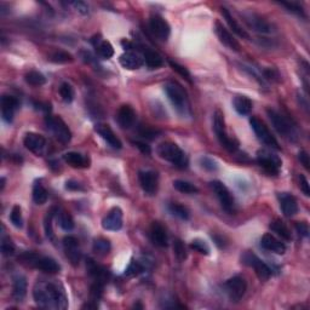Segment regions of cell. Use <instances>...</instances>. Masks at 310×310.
Here are the masks:
<instances>
[{
    "label": "cell",
    "instance_id": "1",
    "mask_svg": "<svg viewBox=\"0 0 310 310\" xmlns=\"http://www.w3.org/2000/svg\"><path fill=\"white\" fill-rule=\"evenodd\" d=\"M33 297L44 308L66 309L68 306L65 290L55 282H38L33 290Z\"/></svg>",
    "mask_w": 310,
    "mask_h": 310
},
{
    "label": "cell",
    "instance_id": "2",
    "mask_svg": "<svg viewBox=\"0 0 310 310\" xmlns=\"http://www.w3.org/2000/svg\"><path fill=\"white\" fill-rule=\"evenodd\" d=\"M165 92L176 111L186 116L189 111V101L186 90L177 81H167L165 84Z\"/></svg>",
    "mask_w": 310,
    "mask_h": 310
},
{
    "label": "cell",
    "instance_id": "3",
    "mask_svg": "<svg viewBox=\"0 0 310 310\" xmlns=\"http://www.w3.org/2000/svg\"><path fill=\"white\" fill-rule=\"evenodd\" d=\"M156 153L161 159L166 160V161L171 162L175 166L181 168L188 166V159H187L186 154H184V152L176 143L165 142L159 144Z\"/></svg>",
    "mask_w": 310,
    "mask_h": 310
},
{
    "label": "cell",
    "instance_id": "4",
    "mask_svg": "<svg viewBox=\"0 0 310 310\" xmlns=\"http://www.w3.org/2000/svg\"><path fill=\"white\" fill-rule=\"evenodd\" d=\"M267 114H268L272 127L277 131L279 135H281L282 137L286 138V140L292 141V142H295V141L297 140L298 138L297 130H296V127L293 126L292 122H291L287 117H285L282 114L277 113L274 109H268V111H267Z\"/></svg>",
    "mask_w": 310,
    "mask_h": 310
},
{
    "label": "cell",
    "instance_id": "5",
    "mask_svg": "<svg viewBox=\"0 0 310 310\" xmlns=\"http://www.w3.org/2000/svg\"><path fill=\"white\" fill-rule=\"evenodd\" d=\"M213 130H215L216 136H217L218 141L227 151L234 153L239 148V143L235 141L234 138H231L227 133L226 130V122H224V116L221 111H216L215 116H213Z\"/></svg>",
    "mask_w": 310,
    "mask_h": 310
},
{
    "label": "cell",
    "instance_id": "6",
    "mask_svg": "<svg viewBox=\"0 0 310 310\" xmlns=\"http://www.w3.org/2000/svg\"><path fill=\"white\" fill-rule=\"evenodd\" d=\"M257 161L259 166L263 168L267 173L269 175H279L280 168H281V159L277 156L276 154L271 153V152L266 151H259L257 153Z\"/></svg>",
    "mask_w": 310,
    "mask_h": 310
},
{
    "label": "cell",
    "instance_id": "7",
    "mask_svg": "<svg viewBox=\"0 0 310 310\" xmlns=\"http://www.w3.org/2000/svg\"><path fill=\"white\" fill-rule=\"evenodd\" d=\"M250 124L251 126H252L253 131H255L256 136H257L262 142L266 144V146L271 147V148L277 149V151H279L280 146L279 143H277L276 138L272 136V133L269 131L268 126H267L261 119H258L257 116H252L250 119Z\"/></svg>",
    "mask_w": 310,
    "mask_h": 310
},
{
    "label": "cell",
    "instance_id": "8",
    "mask_svg": "<svg viewBox=\"0 0 310 310\" xmlns=\"http://www.w3.org/2000/svg\"><path fill=\"white\" fill-rule=\"evenodd\" d=\"M45 121H46L47 127L51 130L55 137L61 143H68L72 140L71 130H69L66 122L60 116H47Z\"/></svg>",
    "mask_w": 310,
    "mask_h": 310
},
{
    "label": "cell",
    "instance_id": "9",
    "mask_svg": "<svg viewBox=\"0 0 310 310\" xmlns=\"http://www.w3.org/2000/svg\"><path fill=\"white\" fill-rule=\"evenodd\" d=\"M241 262L245 266H248L255 269L256 274H257V276L261 280H268L271 276V269L262 259H259L257 256L253 255L252 252H245L241 256Z\"/></svg>",
    "mask_w": 310,
    "mask_h": 310
},
{
    "label": "cell",
    "instance_id": "10",
    "mask_svg": "<svg viewBox=\"0 0 310 310\" xmlns=\"http://www.w3.org/2000/svg\"><path fill=\"white\" fill-rule=\"evenodd\" d=\"M211 188L215 192V194L217 195L218 200H220L222 207L224 211H227L228 213H232L235 210V202L234 197L232 196L229 189L224 186L223 183L220 181H212L210 183Z\"/></svg>",
    "mask_w": 310,
    "mask_h": 310
},
{
    "label": "cell",
    "instance_id": "11",
    "mask_svg": "<svg viewBox=\"0 0 310 310\" xmlns=\"http://www.w3.org/2000/svg\"><path fill=\"white\" fill-rule=\"evenodd\" d=\"M226 290L231 301L236 303V302L241 301V298L245 296L247 284H246L244 277L236 275V276H232V279H229L226 282Z\"/></svg>",
    "mask_w": 310,
    "mask_h": 310
},
{
    "label": "cell",
    "instance_id": "12",
    "mask_svg": "<svg viewBox=\"0 0 310 310\" xmlns=\"http://www.w3.org/2000/svg\"><path fill=\"white\" fill-rule=\"evenodd\" d=\"M149 28L151 32L156 37L157 39L162 40V41H166L170 37L171 28L170 25L166 22V20L161 17L159 15H153L149 20Z\"/></svg>",
    "mask_w": 310,
    "mask_h": 310
},
{
    "label": "cell",
    "instance_id": "13",
    "mask_svg": "<svg viewBox=\"0 0 310 310\" xmlns=\"http://www.w3.org/2000/svg\"><path fill=\"white\" fill-rule=\"evenodd\" d=\"M63 246H65L67 258L71 261V263L73 266H78L80 259H81V251H80L79 240L76 236L68 235V236H66L63 239Z\"/></svg>",
    "mask_w": 310,
    "mask_h": 310
},
{
    "label": "cell",
    "instance_id": "14",
    "mask_svg": "<svg viewBox=\"0 0 310 310\" xmlns=\"http://www.w3.org/2000/svg\"><path fill=\"white\" fill-rule=\"evenodd\" d=\"M215 32H216V36L218 37V39H220V41L222 42V44L226 45L228 49L232 50V51L240 52L241 46H240L239 41L232 37V34L231 33V32H229L223 25H222L221 22H216Z\"/></svg>",
    "mask_w": 310,
    "mask_h": 310
},
{
    "label": "cell",
    "instance_id": "15",
    "mask_svg": "<svg viewBox=\"0 0 310 310\" xmlns=\"http://www.w3.org/2000/svg\"><path fill=\"white\" fill-rule=\"evenodd\" d=\"M140 178L141 187L147 194L154 195L157 191V186H159V176L154 171H142L138 175Z\"/></svg>",
    "mask_w": 310,
    "mask_h": 310
},
{
    "label": "cell",
    "instance_id": "16",
    "mask_svg": "<svg viewBox=\"0 0 310 310\" xmlns=\"http://www.w3.org/2000/svg\"><path fill=\"white\" fill-rule=\"evenodd\" d=\"M102 227L106 231L116 232L122 228V211L120 207H113L103 218Z\"/></svg>",
    "mask_w": 310,
    "mask_h": 310
},
{
    "label": "cell",
    "instance_id": "17",
    "mask_svg": "<svg viewBox=\"0 0 310 310\" xmlns=\"http://www.w3.org/2000/svg\"><path fill=\"white\" fill-rule=\"evenodd\" d=\"M23 144L28 151H31L32 153L40 155L44 152L45 146H46V140H45L44 136L39 135V133L29 132L25 136V140H23Z\"/></svg>",
    "mask_w": 310,
    "mask_h": 310
},
{
    "label": "cell",
    "instance_id": "18",
    "mask_svg": "<svg viewBox=\"0 0 310 310\" xmlns=\"http://www.w3.org/2000/svg\"><path fill=\"white\" fill-rule=\"evenodd\" d=\"M95 131L106 141L112 148L114 149H121L122 143L119 138L116 137V135L114 133V131L109 127V125L106 124H97L95 126Z\"/></svg>",
    "mask_w": 310,
    "mask_h": 310
},
{
    "label": "cell",
    "instance_id": "19",
    "mask_svg": "<svg viewBox=\"0 0 310 310\" xmlns=\"http://www.w3.org/2000/svg\"><path fill=\"white\" fill-rule=\"evenodd\" d=\"M119 62L125 69H129V71H136V69H140L141 67L143 66L144 61H143L142 56H141L138 52L126 51L120 56Z\"/></svg>",
    "mask_w": 310,
    "mask_h": 310
},
{
    "label": "cell",
    "instance_id": "20",
    "mask_svg": "<svg viewBox=\"0 0 310 310\" xmlns=\"http://www.w3.org/2000/svg\"><path fill=\"white\" fill-rule=\"evenodd\" d=\"M116 120L117 124L122 129H130L131 126H133L136 120V113L132 107L129 106V104H124V106L120 107L116 114Z\"/></svg>",
    "mask_w": 310,
    "mask_h": 310
},
{
    "label": "cell",
    "instance_id": "21",
    "mask_svg": "<svg viewBox=\"0 0 310 310\" xmlns=\"http://www.w3.org/2000/svg\"><path fill=\"white\" fill-rule=\"evenodd\" d=\"M149 236L152 242L159 247H166L167 246V232L162 224L159 222H153L149 229Z\"/></svg>",
    "mask_w": 310,
    "mask_h": 310
},
{
    "label": "cell",
    "instance_id": "22",
    "mask_svg": "<svg viewBox=\"0 0 310 310\" xmlns=\"http://www.w3.org/2000/svg\"><path fill=\"white\" fill-rule=\"evenodd\" d=\"M20 106V102L13 96L4 95L1 97V116L2 119L6 122H11L13 119V114H15L16 109Z\"/></svg>",
    "mask_w": 310,
    "mask_h": 310
},
{
    "label": "cell",
    "instance_id": "23",
    "mask_svg": "<svg viewBox=\"0 0 310 310\" xmlns=\"http://www.w3.org/2000/svg\"><path fill=\"white\" fill-rule=\"evenodd\" d=\"M280 207H281L282 213L286 217H293L298 212V204L297 200L293 195L288 193L279 194Z\"/></svg>",
    "mask_w": 310,
    "mask_h": 310
},
{
    "label": "cell",
    "instance_id": "24",
    "mask_svg": "<svg viewBox=\"0 0 310 310\" xmlns=\"http://www.w3.org/2000/svg\"><path fill=\"white\" fill-rule=\"evenodd\" d=\"M245 21L247 22V25L253 29V31L258 32V33H271L272 28L271 23L267 22L264 18H262L261 16L256 15V13H248L245 15Z\"/></svg>",
    "mask_w": 310,
    "mask_h": 310
},
{
    "label": "cell",
    "instance_id": "25",
    "mask_svg": "<svg viewBox=\"0 0 310 310\" xmlns=\"http://www.w3.org/2000/svg\"><path fill=\"white\" fill-rule=\"evenodd\" d=\"M261 245L264 250L277 253V255H284V253L286 252V246L284 242L277 240L276 237L272 236V235L269 234V232H267V234H264L263 236H262Z\"/></svg>",
    "mask_w": 310,
    "mask_h": 310
},
{
    "label": "cell",
    "instance_id": "26",
    "mask_svg": "<svg viewBox=\"0 0 310 310\" xmlns=\"http://www.w3.org/2000/svg\"><path fill=\"white\" fill-rule=\"evenodd\" d=\"M27 279L23 275H15L12 279V297L16 302H22L27 295Z\"/></svg>",
    "mask_w": 310,
    "mask_h": 310
},
{
    "label": "cell",
    "instance_id": "27",
    "mask_svg": "<svg viewBox=\"0 0 310 310\" xmlns=\"http://www.w3.org/2000/svg\"><path fill=\"white\" fill-rule=\"evenodd\" d=\"M86 268L89 274L95 279V281H100L106 284L109 280V271L107 269H104L103 267L96 264V262L92 261V259H87Z\"/></svg>",
    "mask_w": 310,
    "mask_h": 310
},
{
    "label": "cell",
    "instance_id": "28",
    "mask_svg": "<svg viewBox=\"0 0 310 310\" xmlns=\"http://www.w3.org/2000/svg\"><path fill=\"white\" fill-rule=\"evenodd\" d=\"M142 53L144 63H146L147 67H149L151 69H156L164 66V60H162V57L156 51H154V50L149 49V47H143Z\"/></svg>",
    "mask_w": 310,
    "mask_h": 310
},
{
    "label": "cell",
    "instance_id": "29",
    "mask_svg": "<svg viewBox=\"0 0 310 310\" xmlns=\"http://www.w3.org/2000/svg\"><path fill=\"white\" fill-rule=\"evenodd\" d=\"M232 104H234V108L240 116H248L252 111V101L250 100L246 96H236L232 101Z\"/></svg>",
    "mask_w": 310,
    "mask_h": 310
},
{
    "label": "cell",
    "instance_id": "30",
    "mask_svg": "<svg viewBox=\"0 0 310 310\" xmlns=\"http://www.w3.org/2000/svg\"><path fill=\"white\" fill-rule=\"evenodd\" d=\"M63 159H65V161L69 165V166L74 168H85L89 166V162H87L86 157H84L81 154L77 153V152H69V153H66Z\"/></svg>",
    "mask_w": 310,
    "mask_h": 310
},
{
    "label": "cell",
    "instance_id": "31",
    "mask_svg": "<svg viewBox=\"0 0 310 310\" xmlns=\"http://www.w3.org/2000/svg\"><path fill=\"white\" fill-rule=\"evenodd\" d=\"M222 13H223V16H224V18H226L227 23H228L229 27H231L232 31L234 32V33H236L237 36L241 37V38H244V39L250 38V37H248V34L246 33L245 29L242 28V27L236 22V20H235L234 17H232V13L229 12L228 9H226V7H222Z\"/></svg>",
    "mask_w": 310,
    "mask_h": 310
},
{
    "label": "cell",
    "instance_id": "32",
    "mask_svg": "<svg viewBox=\"0 0 310 310\" xmlns=\"http://www.w3.org/2000/svg\"><path fill=\"white\" fill-rule=\"evenodd\" d=\"M269 228H271L274 232H276L281 239L286 240V241H290V240L292 239L290 229L287 228V226H286L282 221H280V220L272 221L271 223V226H269Z\"/></svg>",
    "mask_w": 310,
    "mask_h": 310
},
{
    "label": "cell",
    "instance_id": "33",
    "mask_svg": "<svg viewBox=\"0 0 310 310\" xmlns=\"http://www.w3.org/2000/svg\"><path fill=\"white\" fill-rule=\"evenodd\" d=\"M33 201L37 205H44L47 201V197H49V193L45 189V187L40 183H36L33 187Z\"/></svg>",
    "mask_w": 310,
    "mask_h": 310
},
{
    "label": "cell",
    "instance_id": "34",
    "mask_svg": "<svg viewBox=\"0 0 310 310\" xmlns=\"http://www.w3.org/2000/svg\"><path fill=\"white\" fill-rule=\"evenodd\" d=\"M96 50H97L98 55L104 58V60H109V58H112L114 56L113 45L109 41H107V40H102V41L98 42L96 45Z\"/></svg>",
    "mask_w": 310,
    "mask_h": 310
},
{
    "label": "cell",
    "instance_id": "35",
    "mask_svg": "<svg viewBox=\"0 0 310 310\" xmlns=\"http://www.w3.org/2000/svg\"><path fill=\"white\" fill-rule=\"evenodd\" d=\"M173 187H175L176 191L181 192V193H184V194H195L199 192V189H197L196 186H194V184L191 183V182H187L183 180H177L173 182Z\"/></svg>",
    "mask_w": 310,
    "mask_h": 310
},
{
    "label": "cell",
    "instance_id": "36",
    "mask_svg": "<svg viewBox=\"0 0 310 310\" xmlns=\"http://www.w3.org/2000/svg\"><path fill=\"white\" fill-rule=\"evenodd\" d=\"M58 223H60V227L66 232H71L74 229V220L72 217V215L67 211L62 210L58 215Z\"/></svg>",
    "mask_w": 310,
    "mask_h": 310
},
{
    "label": "cell",
    "instance_id": "37",
    "mask_svg": "<svg viewBox=\"0 0 310 310\" xmlns=\"http://www.w3.org/2000/svg\"><path fill=\"white\" fill-rule=\"evenodd\" d=\"M25 79L27 84L32 85V86H41V85H44L46 82V78L44 77V74L37 71H32L29 73H27Z\"/></svg>",
    "mask_w": 310,
    "mask_h": 310
},
{
    "label": "cell",
    "instance_id": "38",
    "mask_svg": "<svg viewBox=\"0 0 310 310\" xmlns=\"http://www.w3.org/2000/svg\"><path fill=\"white\" fill-rule=\"evenodd\" d=\"M111 248H112L111 242H109V240L104 239V237H98V239H96L95 241H93V251H95L97 255L101 256L107 255V253H109Z\"/></svg>",
    "mask_w": 310,
    "mask_h": 310
},
{
    "label": "cell",
    "instance_id": "39",
    "mask_svg": "<svg viewBox=\"0 0 310 310\" xmlns=\"http://www.w3.org/2000/svg\"><path fill=\"white\" fill-rule=\"evenodd\" d=\"M60 96L62 98L63 102L66 103H71L72 101L74 100V96H76V92H74L73 86L68 82H62L60 86Z\"/></svg>",
    "mask_w": 310,
    "mask_h": 310
},
{
    "label": "cell",
    "instance_id": "40",
    "mask_svg": "<svg viewBox=\"0 0 310 310\" xmlns=\"http://www.w3.org/2000/svg\"><path fill=\"white\" fill-rule=\"evenodd\" d=\"M50 61L53 63H60V65H65V63L73 62V56L67 51H56L50 56Z\"/></svg>",
    "mask_w": 310,
    "mask_h": 310
},
{
    "label": "cell",
    "instance_id": "41",
    "mask_svg": "<svg viewBox=\"0 0 310 310\" xmlns=\"http://www.w3.org/2000/svg\"><path fill=\"white\" fill-rule=\"evenodd\" d=\"M168 210H170V212L172 213L173 216L181 218V220H184V221L189 220V211L180 204L173 202V204H171L170 206H168Z\"/></svg>",
    "mask_w": 310,
    "mask_h": 310
},
{
    "label": "cell",
    "instance_id": "42",
    "mask_svg": "<svg viewBox=\"0 0 310 310\" xmlns=\"http://www.w3.org/2000/svg\"><path fill=\"white\" fill-rule=\"evenodd\" d=\"M10 221L16 228H22L23 226V218H22V210L18 205H15L12 207L11 213H10Z\"/></svg>",
    "mask_w": 310,
    "mask_h": 310
},
{
    "label": "cell",
    "instance_id": "43",
    "mask_svg": "<svg viewBox=\"0 0 310 310\" xmlns=\"http://www.w3.org/2000/svg\"><path fill=\"white\" fill-rule=\"evenodd\" d=\"M16 246L9 236H2L1 239V253L5 257H10L15 253Z\"/></svg>",
    "mask_w": 310,
    "mask_h": 310
},
{
    "label": "cell",
    "instance_id": "44",
    "mask_svg": "<svg viewBox=\"0 0 310 310\" xmlns=\"http://www.w3.org/2000/svg\"><path fill=\"white\" fill-rule=\"evenodd\" d=\"M143 271H144V267L142 266V264H141L140 262L132 259V261L129 263V266H127L126 271H125V275L130 277L137 276V275H140L141 272H143Z\"/></svg>",
    "mask_w": 310,
    "mask_h": 310
},
{
    "label": "cell",
    "instance_id": "45",
    "mask_svg": "<svg viewBox=\"0 0 310 310\" xmlns=\"http://www.w3.org/2000/svg\"><path fill=\"white\" fill-rule=\"evenodd\" d=\"M173 252H175L176 258L180 262H183L187 258L186 246H184V244L180 239H176L175 242H173Z\"/></svg>",
    "mask_w": 310,
    "mask_h": 310
},
{
    "label": "cell",
    "instance_id": "46",
    "mask_svg": "<svg viewBox=\"0 0 310 310\" xmlns=\"http://www.w3.org/2000/svg\"><path fill=\"white\" fill-rule=\"evenodd\" d=\"M191 248H193V250L196 251V252L201 253V255L207 256L208 253H210V247H208V245L206 244V242L201 239H194L193 241L191 242Z\"/></svg>",
    "mask_w": 310,
    "mask_h": 310
},
{
    "label": "cell",
    "instance_id": "47",
    "mask_svg": "<svg viewBox=\"0 0 310 310\" xmlns=\"http://www.w3.org/2000/svg\"><path fill=\"white\" fill-rule=\"evenodd\" d=\"M103 286H104L103 282H100V281H95V284L91 286V288H90L91 301L92 302L100 301L103 295Z\"/></svg>",
    "mask_w": 310,
    "mask_h": 310
},
{
    "label": "cell",
    "instance_id": "48",
    "mask_svg": "<svg viewBox=\"0 0 310 310\" xmlns=\"http://www.w3.org/2000/svg\"><path fill=\"white\" fill-rule=\"evenodd\" d=\"M53 216H55V208H52L51 211H49L46 215V218H45V232H46V236L49 237L50 240L55 239V236H53V231H52Z\"/></svg>",
    "mask_w": 310,
    "mask_h": 310
},
{
    "label": "cell",
    "instance_id": "49",
    "mask_svg": "<svg viewBox=\"0 0 310 310\" xmlns=\"http://www.w3.org/2000/svg\"><path fill=\"white\" fill-rule=\"evenodd\" d=\"M170 66H171V68H172L173 71H175V72H177V73L180 74L181 77H183L184 79L188 80L189 82H192V77H191V73H189L188 69H187L186 67H183V66L178 65L177 62H173V61H170Z\"/></svg>",
    "mask_w": 310,
    "mask_h": 310
},
{
    "label": "cell",
    "instance_id": "50",
    "mask_svg": "<svg viewBox=\"0 0 310 310\" xmlns=\"http://www.w3.org/2000/svg\"><path fill=\"white\" fill-rule=\"evenodd\" d=\"M280 4H281L282 6H285L286 9L288 10V11L297 13V15H299V16H304L303 6H302L301 4H298V2H293V1L286 2V1H282V2H280Z\"/></svg>",
    "mask_w": 310,
    "mask_h": 310
},
{
    "label": "cell",
    "instance_id": "51",
    "mask_svg": "<svg viewBox=\"0 0 310 310\" xmlns=\"http://www.w3.org/2000/svg\"><path fill=\"white\" fill-rule=\"evenodd\" d=\"M200 162H201V166L204 167L205 170H207V171H216V170H217V167H218L217 162H216L215 160L211 159V157H208V156L201 157V159H200Z\"/></svg>",
    "mask_w": 310,
    "mask_h": 310
},
{
    "label": "cell",
    "instance_id": "52",
    "mask_svg": "<svg viewBox=\"0 0 310 310\" xmlns=\"http://www.w3.org/2000/svg\"><path fill=\"white\" fill-rule=\"evenodd\" d=\"M299 188L301 191L303 192V194L306 196H309L310 195V186H309V182L307 180V177L304 175L299 176Z\"/></svg>",
    "mask_w": 310,
    "mask_h": 310
},
{
    "label": "cell",
    "instance_id": "53",
    "mask_svg": "<svg viewBox=\"0 0 310 310\" xmlns=\"http://www.w3.org/2000/svg\"><path fill=\"white\" fill-rule=\"evenodd\" d=\"M296 229H297V232L301 236L307 237L309 235V227L306 222H297L296 223Z\"/></svg>",
    "mask_w": 310,
    "mask_h": 310
},
{
    "label": "cell",
    "instance_id": "54",
    "mask_svg": "<svg viewBox=\"0 0 310 310\" xmlns=\"http://www.w3.org/2000/svg\"><path fill=\"white\" fill-rule=\"evenodd\" d=\"M298 159H299V161L302 162V165L306 167V170L309 171L310 170V159H309L308 153H307L306 151H301L298 154Z\"/></svg>",
    "mask_w": 310,
    "mask_h": 310
},
{
    "label": "cell",
    "instance_id": "55",
    "mask_svg": "<svg viewBox=\"0 0 310 310\" xmlns=\"http://www.w3.org/2000/svg\"><path fill=\"white\" fill-rule=\"evenodd\" d=\"M140 133L142 137H146V138H149V140H153L154 137H156L157 135V131H154L152 129H149V127H146V126H142L140 129Z\"/></svg>",
    "mask_w": 310,
    "mask_h": 310
},
{
    "label": "cell",
    "instance_id": "56",
    "mask_svg": "<svg viewBox=\"0 0 310 310\" xmlns=\"http://www.w3.org/2000/svg\"><path fill=\"white\" fill-rule=\"evenodd\" d=\"M72 5L74 6V9L77 10V11H79L80 13H82V15H86L87 12H89V6H87L85 2L82 1H73L72 2Z\"/></svg>",
    "mask_w": 310,
    "mask_h": 310
},
{
    "label": "cell",
    "instance_id": "57",
    "mask_svg": "<svg viewBox=\"0 0 310 310\" xmlns=\"http://www.w3.org/2000/svg\"><path fill=\"white\" fill-rule=\"evenodd\" d=\"M132 143L135 144V146L137 147V148L140 149V151L142 152L143 154H151L152 153L151 147H149L148 144H146V143H143V142H140V141H133Z\"/></svg>",
    "mask_w": 310,
    "mask_h": 310
},
{
    "label": "cell",
    "instance_id": "58",
    "mask_svg": "<svg viewBox=\"0 0 310 310\" xmlns=\"http://www.w3.org/2000/svg\"><path fill=\"white\" fill-rule=\"evenodd\" d=\"M66 188L68 189V191H81L82 187H81V184L78 183L77 181L71 180V181H67Z\"/></svg>",
    "mask_w": 310,
    "mask_h": 310
}]
</instances>
